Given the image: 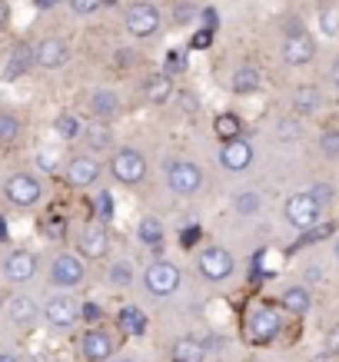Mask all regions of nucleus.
Segmentation results:
<instances>
[{"label":"nucleus","instance_id":"33","mask_svg":"<svg viewBox=\"0 0 339 362\" xmlns=\"http://www.w3.org/2000/svg\"><path fill=\"white\" fill-rule=\"evenodd\" d=\"M233 213L236 216H260L263 213V193L260 189H240V193H233Z\"/></svg>","mask_w":339,"mask_h":362},{"label":"nucleus","instance_id":"42","mask_svg":"<svg viewBox=\"0 0 339 362\" xmlns=\"http://www.w3.org/2000/svg\"><path fill=\"white\" fill-rule=\"evenodd\" d=\"M97 322H107L103 319V306L97 299H84L80 303V326H97Z\"/></svg>","mask_w":339,"mask_h":362},{"label":"nucleus","instance_id":"39","mask_svg":"<svg viewBox=\"0 0 339 362\" xmlns=\"http://www.w3.org/2000/svg\"><path fill=\"white\" fill-rule=\"evenodd\" d=\"M70 17H77V21H90V17H97L103 11V4L107 0H64Z\"/></svg>","mask_w":339,"mask_h":362},{"label":"nucleus","instance_id":"14","mask_svg":"<svg viewBox=\"0 0 339 362\" xmlns=\"http://www.w3.org/2000/svg\"><path fill=\"white\" fill-rule=\"evenodd\" d=\"M4 313H7V322L21 336H30L33 329H40V299L30 296L27 289H13L11 296L4 299Z\"/></svg>","mask_w":339,"mask_h":362},{"label":"nucleus","instance_id":"50","mask_svg":"<svg viewBox=\"0 0 339 362\" xmlns=\"http://www.w3.org/2000/svg\"><path fill=\"white\" fill-rule=\"evenodd\" d=\"M200 21H203V27H207V30L217 33V27H219V13H217V7H200Z\"/></svg>","mask_w":339,"mask_h":362},{"label":"nucleus","instance_id":"12","mask_svg":"<svg viewBox=\"0 0 339 362\" xmlns=\"http://www.w3.org/2000/svg\"><path fill=\"white\" fill-rule=\"evenodd\" d=\"M316 54H319L316 37H313L303 23H296L293 30L283 33V44H280V60H283L289 70H306V66H313Z\"/></svg>","mask_w":339,"mask_h":362},{"label":"nucleus","instance_id":"28","mask_svg":"<svg viewBox=\"0 0 339 362\" xmlns=\"http://www.w3.org/2000/svg\"><path fill=\"white\" fill-rule=\"evenodd\" d=\"M33 70V44H17L7 57V66H4V80H21L23 74H30Z\"/></svg>","mask_w":339,"mask_h":362},{"label":"nucleus","instance_id":"53","mask_svg":"<svg viewBox=\"0 0 339 362\" xmlns=\"http://www.w3.org/2000/svg\"><path fill=\"white\" fill-rule=\"evenodd\" d=\"M30 4L37 7V11H54V7H60L64 0H30Z\"/></svg>","mask_w":339,"mask_h":362},{"label":"nucleus","instance_id":"15","mask_svg":"<svg viewBox=\"0 0 339 362\" xmlns=\"http://www.w3.org/2000/svg\"><path fill=\"white\" fill-rule=\"evenodd\" d=\"M60 173H64L67 187L77 189V193H84V189H93L100 183V176H103V163H100V156L93 153H70L60 163Z\"/></svg>","mask_w":339,"mask_h":362},{"label":"nucleus","instance_id":"46","mask_svg":"<svg viewBox=\"0 0 339 362\" xmlns=\"http://www.w3.org/2000/svg\"><path fill=\"white\" fill-rule=\"evenodd\" d=\"M200 240H203V230H200V226L180 230V246H183V250H200Z\"/></svg>","mask_w":339,"mask_h":362},{"label":"nucleus","instance_id":"47","mask_svg":"<svg viewBox=\"0 0 339 362\" xmlns=\"http://www.w3.org/2000/svg\"><path fill=\"white\" fill-rule=\"evenodd\" d=\"M186 70V54H180V50H170L166 54V77H173V74H183Z\"/></svg>","mask_w":339,"mask_h":362},{"label":"nucleus","instance_id":"57","mask_svg":"<svg viewBox=\"0 0 339 362\" xmlns=\"http://www.w3.org/2000/svg\"><path fill=\"white\" fill-rule=\"evenodd\" d=\"M333 259L339 263V236H333Z\"/></svg>","mask_w":339,"mask_h":362},{"label":"nucleus","instance_id":"51","mask_svg":"<svg viewBox=\"0 0 339 362\" xmlns=\"http://www.w3.org/2000/svg\"><path fill=\"white\" fill-rule=\"evenodd\" d=\"M37 166L44 170V173H60V160L54 153H37Z\"/></svg>","mask_w":339,"mask_h":362},{"label":"nucleus","instance_id":"56","mask_svg":"<svg viewBox=\"0 0 339 362\" xmlns=\"http://www.w3.org/2000/svg\"><path fill=\"white\" fill-rule=\"evenodd\" d=\"M11 240V230H7V216L0 213V243H7Z\"/></svg>","mask_w":339,"mask_h":362},{"label":"nucleus","instance_id":"41","mask_svg":"<svg viewBox=\"0 0 339 362\" xmlns=\"http://www.w3.org/2000/svg\"><path fill=\"white\" fill-rule=\"evenodd\" d=\"M173 100H176V107L183 110V117H197V110H200V97H197V93H193L190 87L173 90Z\"/></svg>","mask_w":339,"mask_h":362},{"label":"nucleus","instance_id":"23","mask_svg":"<svg viewBox=\"0 0 339 362\" xmlns=\"http://www.w3.org/2000/svg\"><path fill=\"white\" fill-rule=\"evenodd\" d=\"M276 306L283 309V316H293V319L309 316V309H313V289L303 283H289L283 293H280Z\"/></svg>","mask_w":339,"mask_h":362},{"label":"nucleus","instance_id":"32","mask_svg":"<svg viewBox=\"0 0 339 362\" xmlns=\"http://www.w3.org/2000/svg\"><path fill=\"white\" fill-rule=\"evenodd\" d=\"M213 133H217L219 143L226 140H236V136H243V117L233 110H223L213 117Z\"/></svg>","mask_w":339,"mask_h":362},{"label":"nucleus","instance_id":"18","mask_svg":"<svg viewBox=\"0 0 339 362\" xmlns=\"http://www.w3.org/2000/svg\"><path fill=\"white\" fill-rule=\"evenodd\" d=\"M217 160H219V166H223L226 173L240 176V173H246V170L253 166V160H256V146H253L250 136H236V140L219 143Z\"/></svg>","mask_w":339,"mask_h":362},{"label":"nucleus","instance_id":"58","mask_svg":"<svg viewBox=\"0 0 339 362\" xmlns=\"http://www.w3.org/2000/svg\"><path fill=\"white\" fill-rule=\"evenodd\" d=\"M113 362H140V359H137V356H117Z\"/></svg>","mask_w":339,"mask_h":362},{"label":"nucleus","instance_id":"48","mask_svg":"<svg viewBox=\"0 0 339 362\" xmlns=\"http://www.w3.org/2000/svg\"><path fill=\"white\" fill-rule=\"evenodd\" d=\"M213 37H217L213 30L200 27V30L193 33V37H190V50H207V47H213Z\"/></svg>","mask_w":339,"mask_h":362},{"label":"nucleus","instance_id":"38","mask_svg":"<svg viewBox=\"0 0 339 362\" xmlns=\"http://www.w3.org/2000/svg\"><path fill=\"white\" fill-rule=\"evenodd\" d=\"M303 130H306V127H303V120H299V117H293V113H286V117H280V120H276V136H280L283 143H299V140H303Z\"/></svg>","mask_w":339,"mask_h":362},{"label":"nucleus","instance_id":"37","mask_svg":"<svg viewBox=\"0 0 339 362\" xmlns=\"http://www.w3.org/2000/svg\"><path fill=\"white\" fill-rule=\"evenodd\" d=\"M40 233H44V240H50V243H64L67 233H70V223H67V216H60V213H50V216L40 220Z\"/></svg>","mask_w":339,"mask_h":362},{"label":"nucleus","instance_id":"9","mask_svg":"<svg viewBox=\"0 0 339 362\" xmlns=\"http://www.w3.org/2000/svg\"><path fill=\"white\" fill-rule=\"evenodd\" d=\"M4 199H7V206L17 209V213H33V209L47 199V189L37 173L17 170V173H11L4 180Z\"/></svg>","mask_w":339,"mask_h":362},{"label":"nucleus","instance_id":"11","mask_svg":"<svg viewBox=\"0 0 339 362\" xmlns=\"http://www.w3.org/2000/svg\"><path fill=\"white\" fill-rule=\"evenodd\" d=\"M40 276V256L27 246H13L4 252L0 259V279L11 286V289H27Z\"/></svg>","mask_w":339,"mask_h":362},{"label":"nucleus","instance_id":"30","mask_svg":"<svg viewBox=\"0 0 339 362\" xmlns=\"http://www.w3.org/2000/svg\"><path fill=\"white\" fill-rule=\"evenodd\" d=\"M23 140V120L13 110H0V150H13Z\"/></svg>","mask_w":339,"mask_h":362},{"label":"nucleus","instance_id":"26","mask_svg":"<svg viewBox=\"0 0 339 362\" xmlns=\"http://www.w3.org/2000/svg\"><path fill=\"white\" fill-rule=\"evenodd\" d=\"M263 90V74L256 64H240L230 74V93L233 97H256Z\"/></svg>","mask_w":339,"mask_h":362},{"label":"nucleus","instance_id":"34","mask_svg":"<svg viewBox=\"0 0 339 362\" xmlns=\"http://www.w3.org/2000/svg\"><path fill=\"white\" fill-rule=\"evenodd\" d=\"M197 21H200L197 0H173V7H170V23L173 27H193Z\"/></svg>","mask_w":339,"mask_h":362},{"label":"nucleus","instance_id":"10","mask_svg":"<svg viewBox=\"0 0 339 362\" xmlns=\"http://www.w3.org/2000/svg\"><path fill=\"white\" fill-rule=\"evenodd\" d=\"M77 356L80 362H113L120 356V336L107 322L84 326V332L77 336Z\"/></svg>","mask_w":339,"mask_h":362},{"label":"nucleus","instance_id":"13","mask_svg":"<svg viewBox=\"0 0 339 362\" xmlns=\"http://www.w3.org/2000/svg\"><path fill=\"white\" fill-rule=\"evenodd\" d=\"M166 176V189L173 193V197H197L200 189H203V183H207V173H203V166L197 163V160H186V156H176V160H170L163 170Z\"/></svg>","mask_w":339,"mask_h":362},{"label":"nucleus","instance_id":"52","mask_svg":"<svg viewBox=\"0 0 339 362\" xmlns=\"http://www.w3.org/2000/svg\"><path fill=\"white\" fill-rule=\"evenodd\" d=\"M11 17H13V7H11V0H0V30L11 23Z\"/></svg>","mask_w":339,"mask_h":362},{"label":"nucleus","instance_id":"3","mask_svg":"<svg viewBox=\"0 0 339 362\" xmlns=\"http://www.w3.org/2000/svg\"><path fill=\"white\" fill-rule=\"evenodd\" d=\"M137 283L143 286V293L150 299H170L180 293L183 286V266L176 259H166V256H154L150 263L140 269V279Z\"/></svg>","mask_w":339,"mask_h":362},{"label":"nucleus","instance_id":"44","mask_svg":"<svg viewBox=\"0 0 339 362\" xmlns=\"http://www.w3.org/2000/svg\"><path fill=\"white\" fill-rule=\"evenodd\" d=\"M323 349H326L329 359H339V322H333V326L323 332Z\"/></svg>","mask_w":339,"mask_h":362},{"label":"nucleus","instance_id":"8","mask_svg":"<svg viewBox=\"0 0 339 362\" xmlns=\"http://www.w3.org/2000/svg\"><path fill=\"white\" fill-rule=\"evenodd\" d=\"M107 173L113 183H120L127 189H137L146 183V176H150V163H146V156L137 150V146H113V153L107 160Z\"/></svg>","mask_w":339,"mask_h":362},{"label":"nucleus","instance_id":"31","mask_svg":"<svg viewBox=\"0 0 339 362\" xmlns=\"http://www.w3.org/2000/svg\"><path fill=\"white\" fill-rule=\"evenodd\" d=\"M84 123H87L84 117L64 110V113H57L54 117V133L60 136V140H67V143H77L80 136H84Z\"/></svg>","mask_w":339,"mask_h":362},{"label":"nucleus","instance_id":"16","mask_svg":"<svg viewBox=\"0 0 339 362\" xmlns=\"http://www.w3.org/2000/svg\"><path fill=\"white\" fill-rule=\"evenodd\" d=\"M323 216H326V209L309 197V189H296L283 203V220L289 223L296 233H306V230H313V226H319Z\"/></svg>","mask_w":339,"mask_h":362},{"label":"nucleus","instance_id":"25","mask_svg":"<svg viewBox=\"0 0 339 362\" xmlns=\"http://www.w3.org/2000/svg\"><path fill=\"white\" fill-rule=\"evenodd\" d=\"M173 90H176L173 77H166L163 70H156V74H150V77L143 80L140 93H143V103H150V107H166V103L173 100Z\"/></svg>","mask_w":339,"mask_h":362},{"label":"nucleus","instance_id":"27","mask_svg":"<svg viewBox=\"0 0 339 362\" xmlns=\"http://www.w3.org/2000/svg\"><path fill=\"white\" fill-rule=\"evenodd\" d=\"M137 240H140L146 250L160 252L166 243V223L160 220V216H140V223H137Z\"/></svg>","mask_w":339,"mask_h":362},{"label":"nucleus","instance_id":"22","mask_svg":"<svg viewBox=\"0 0 339 362\" xmlns=\"http://www.w3.org/2000/svg\"><path fill=\"white\" fill-rule=\"evenodd\" d=\"M84 146H87V153L93 156H103V153H113V146H117V133H113V123H103V120H87L84 123Z\"/></svg>","mask_w":339,"mask_h":362},{"label":"nucleus","instance_id":"54","mask_svg":"<svg viewBox=\"0 0 339 362\" xmlns=\"http://www.w3.org/2000/svg\"><path fill=\"white\" fill-rule=\"evenodd\" d=\"M0 362H23V356L17 349H0Z\"/></svg>","mask_w":339,"mask_h":362},{"label":"nucleus","instance_id":"5","mask_svg":"<svg viewBox=\"0 0 339 362\" xmlns=\"http://www.w3.org/2000/svg\"><path fill=\"white\" fill-rule=\"evenodd\" d=\"M74 252H77L84 263H107L113 256V230L110 223L103 220H93L90 216L87 223H80L77 236H74Z\"/></svg>","mask_w":339,"mask_h":362},{"label":"nucleus","instance_id":"59","mask_svg":"<svg viewBox=\"0 0 339 362\" xmlns=\"http://www.w3.org/2000/svg\"><path fill=\"white\" fill-rule=\"evenodd\" d=\"M4 299H7V296H4V293H0V309H4Z\"/></svg>","mask_w":339,"mask_h":362},{"label":"nucleus","instance_id":"4","mask_svg":"<svg viewBox=\"0 0 339 362\" xmlns=\"http://www.w3.org/2000/svg\"><path fill=\"white\" fill-rule=\"evenodd\" d=\"M193 269H197L200 283L207 286H226L236 276V256H233L223 243H203L197 250V259H193Z\"/></svg>","mask_w":339,"mask_h":362},{"label":"nucleus","instance_id":"24","mask_svg":"<svg viewBox=\"0 0 339 362\" xmlns=\"http://www.w3.org/2000/svg\"><path fill=\"white\" fill-rule=\"evenodd\" d=\"M166 359H170V362H207L209 359V349H207V342L200 339V336L183 332V336H176V339L170 342Z\"/></svg>","mask_w":339,"mask_h":362},{"label":"nucleus","instance_id":"6","mask_svg":"<svg viewBox=\"0 0 339 362\" xmlns=\"http://www.w3.org/2000/svg\"><path fill=\"white\" fill-rule=\"evenodd\" d=\"M40 326L54 336H67L80 326V299L74 293H47L40 303Z\"/></svg>","mask_w":339,"mask_h":362},{"label":"nucleus","instance_id":"45","mask_svg":"<svg viewBox=\"0 0 339 362\" xmlns=\"http://www.w3.org/2000/svg\"><path fill=\"white\" fill-rule=\"evenodd\" d=\"M319 30L326 33V37H336L339 33V13L333 7H326V11L319 13Z\"/></svg>","mask_w":339,"mask_h":362},{"label":"nucleus","instance_id":"2","mask_svg":"<svg viewBox=\"0 0 339 362\" xmlns=\"http://www.w3.org/2000/svg\"><path fill=\"white\" fill-rule=\"evenodd\" d=\"M47 289L50 293H77L90 279V266L74 250H57L47 263Z\"/></svg>","mask_w":339,"mask_h":362},{"label":"nucleus","instance_id":"60","mask_svg":"<svg viewBox=\"0 0 339 362\" xmlns=\"http://www.w3.org/2000/svg\"><path fill=\"white\" fill-rule=\"evenodd\" d=\"M323 4H333V0H323Z\"/></svg>","mask_w":339,"mask_h":362},{"label":"nucleus","instance_id":"17","mask_svg":"<svg viewBox=\"0 0 339 362\" xmlns=\"http://www.w3.org/2000/svg\"><path fill=\"white\" fill-rule=\"evenodd\" d=\"M70 64V44L57 33H47L33 44V70H44V74H60Z\"/></svg>","mask_w":339,"mask_h":362},{"label":"nucleus","instance_id":"43","mask_svg":"<svg viewBox=\"0 0 339 362\" xmlns=\"http://www.w3.org/2000/svg\"><path fill=\"white\" fill-rule=\"evenodd\" d=\"M309 197L316 199L323 209H329L336 203V187H333V183H313V187H309Z\"/></svg>","mask_w":339,"mask_h":362},{"label":"nucleus","instance_id":"21","mask_svg":"<svg viewBox=\"0 0 339 362\" xmlns=\"http://www.w3.org/2000/svg\"><path fill=\"white\" fill-rule=\"evenodd\" d=\"M323 103H326V97H323L319 83H296L293 93H289V110H293V117H299V120L316 117V113L323 110Z\"/></svg>","mask_w":339,"mask_h":362},{"label":"nucleus","instance_id":"29","mask_svg":"<svg viewBox=\"0 0 339 362\" xmlns=\"http://www.w3.org/2000/svg\"><path fill=\"white\" fill-rule=\"evenodd\" d=\"M117 329L127 332V336H146V329H150V319H146V313H143L140 306L127 303V306L117 313Z\"/></svg>","mask_w":339,"mask_h":362},{"label":"nucleus","instance_id":"55","mask_svg":"<svg viewBox=\"0 0 339 362\" xmlns=\"http://www.w3.org/2000/svg\"><path fill=\"white\" fill-rule=\"evenodd\" d=\"M329 83H333V87L339 90V57L333 60V66H329Z\"/></svg>","mask_w":339,"mask_h":362},{"label":"nucleus","instance_id":"36","mask_svg":"<svg viewBox=\"0 0 339 362\" xmlns=\"http://www.w3.org/2000/svg\"><path fill=\"white\" fill-rule=\"evenodd\" d=\"M316 150H319V156H323V160L336 163V160H339V127H326V130H319Z\"/></svg>","mask_w":339,"mask_h":362},{"label":"nucleus","instance_id":"49","mask_svg":"<svg viewBox=\"0 0 339 362\" xmlns=\"http://www.w3.org/2000/svg\"><path fill=\"white\" fill-rule=\"evenodd\" d=\"M299 276H303V286H309V289H313V283H323V266H319V263H306Z\"/></svg>","mask_w":339,"mask_h":362},{"label":"nucleus","instance_id":"7","mask_svg":"<svg viewBox=\"0 0 339 362\" xmlns=\"http://www.w3.org/2000/svg\"><path fill=\"white\" fill-rule=\"evenodd\" d=\"M123 30L130 40L143 44L163 30V7L156 0H130L123 7Z\"/></svg>","mask_w":339,"mask_h":362},{"label":"nucleus","instance_id":"40","mask_svg":"<svg viewBox=\"0 0 339 362\" xmlns=\"http://www.w3.org/2000/svg\"><path fill=\"white\" fill-rule=\"evenodd\" d=\"M90 203H93V220L113 223V193L110 189H97Z\"/></svg>","mask_w":339,"mask_h":362},{"label":"nucleus","instance_id":"20","mask_svg":"<svg viewBox=\"0 0 339 362\" xmlns=\"http://www.w3.org/2000/svg\"><path fill=\"white\" fill-rule=\"evenodd\" d=\"M140 279V269L133 263L130 256H110L107 259V269H103V283L113 289V293H127L133 289Z\"/></svg>","mask_w":339,"mask_h":362},{"label":"nucleus","instance_id":"19","mask_svg":"<svg viewBox=\"0 0 339 362\" xmlns=\"http://www.w3.org/2000/svg\"><path fill=\"white\" fill-rule=\"evenodd\" d=\"M87 110L93 120H103V123H113V117L123 110V97L117 87H107V83H100V87H90L87 93Z\"/></svg>","mask_w":339,"mask_h":362},{"label":"nucleus","instance_id":"35","mask_svg":"<svg viewBox=\"0 0 339 362\" xmlns=\"http://www.w3.org/2000/svg\"><path fill=\"white\" fill-rule=\"evenodd\" d=\"M329 236H336V223H319V226H313V230H306V233H299V240L289 246L286 252H299L303 246H313V243H323V240H329Z\"/></svg>","mask_w":339,"mask_h":362},{"label":"nucleus","instance_id":"1","mask_svg":"<svg viewBox=\"0 0 339 362\" xmlns=\"http://www.w3.org/2000/svg\"><path fill=\"white\" fill-rule=\"evenodd\" d=\"M283 329H286L283 309L276 303H266V299L253 303L246 309V316H243V336H246L250 346H273L283 336Z\"/></svg>","mask_w":339,"mask_h":362}]
</instances>
